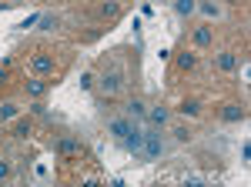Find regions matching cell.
Instances as JSON below:
<instances>
[{
	"label": "cell",
	"mask_w": 251,
	"mask_h": 187,
	"mask_svg": "<svg viewBox=\"0 0 251 187\" xmlns=\"http://www.w3.org/2000/svg\"><path fill=\"white\" fill-rule=\"evenodd\" d=\"M30 70H34L37 77H50L54 70H57V60H54L50 50H34V57H30Z\"/></svg>",
	"instance_id": "cell-4"
},
{
	"label": "cell",
	"mask_w": 251,
	"mask_h": 187,
	"mask_svg": "<svg viewBox=\"0 0 251 187\" xmlns=\"http://www.w3.org/2000/svg\"><path fill=\"white\" fill-rule=\"evenodd\" d=\"M131 124H134V120H131L127 114H121V117H111V120H107V134H111L117 144H121V140L127 137V131H131Z\"/></svg>",
	"instance_id": "cell-9"
},
{
	"label": "cell",
	"mask_w": 251,
	"mask_h": 187,
	"mask_svg": "<svg viewBox=\"0 0 251 187\" xmlns=\"http://www.w3.org/2000/svg\"><path fill=\"white\" fill-rule=\"evenodd\" d=\"M124 114H127V117H134V120H144V114H148V104H144L141 97H131V100L124 104Z\"/></svg>",
	"instance_id": "cell-15"
},
{
	"label": "cell",
	"mask_w": 251,
	"mask_h": 187,
	"mask_svg": "<svg viewBox=\"0 0 251 187\" xmlns=\"http://www.w3.org/2000/svg\"><path fill=\"white\" fill-rule=\"evenodd\" d=\"M174 10H177V17H191L198 10V0H174Z\"/></svg>",
	"instance_id": "cell-18"
},
{
	"label": "cell",
	"mask_w": 251,
	"mask_h": 187,
	"mask_svg": "<svg viewBox=\"0 0 251 187\" xmlns=\"http://www.w3.org/2000/svg\"><path fill=\"white\" fill-rule=\"evenodd\" d=\"M121 147L127 150V154H134L137 161H141V147H144V131L137 127V124H131V131H127V137L121 140Z\"/></svg>",
	"instance_id": "cell-7"
},
{
	"label": "cell",
	"mask_w": 251,
	"mask_h": 187,
	"mask_svg": "<svg viewBox=\"0 0 251 187\" xmlns=\"http://www.w3.org/2000/svg\"><path fill=\"white\" fill-rule=\"evenodd\" d=\"M214 114H218V120H225V124H241V120L248 117V107H245L241 100H221V104L214 107Z\"/></svg>",
	"instance_id": "cell-3"
},
{
	"label": "cell",
	"mask_w": 251,
	"mask_h": 187,
	"mask_svg": "<svg viewBox=\"0 0 251 187\" xmlns=\"http://www.w3.org/2000/svg\"><path fill=\"white\" fill-rule=\"evenodd\" d=\"M7 84H10V60L0 64V87H7Z\"/></svg>",
	"instance_id": "cell-22"
},
{
	"label": "cell",
	"mask_w": 251,
	"mask_h": 187,
	"mask_svg": "<svg viewBox=\"0 0 251 187\" xmlns=\"http://www.w3.org/2000/svg\"><path fill=\"white\" fill-rule=\"evenodd\" d=\"M47 91H50V80H47V77H37V74H34L30 80H24V94H27L30 100H40Z\"/></svg>",
	"instance_id": "cell-10"
},
{
	"label": "cell",
	"mask_w": 251,
	"mask_h": 187,
	"mask_svg": "<svg viewBox=\"0 0 251 187\" xmlns=\"http://www.w3.org/2000/svg\"><path fill=\"white\" fill-rule=\"evenodd\" d=\"M225 3H228V7H245L248 0H225Z\"/></svg>",
	"instance_id": "cell-26"
},
{
	"label": "cell",
	"mask_w": 251,
	"mask_h": 187,
	"mask_svg": "<svg viewBox=\"0 0 251 187\" xmlns=\"http://www.w3.org/2000/svg\"><path fill=\"white\" fill-rule=\"evenodd\" d=\"M191 44H194V47H201V50L214 47V27H211V23H198V27L191 30Z\"/></svg>",
	"instance_id": "cell-8"
},
{
	"label": "cell",
	"mask_w": 251,
	"mask_h": 187,
	"mask_svg": "<svg viewBox=\"0 0 251 187\" xmlns=\"http://www.w3.org/2000/svg\"><path fill=\"white\" fill-rule=\"evenodd\" d=\"M10 134H14V137H20V140H27V137L34 134V120H30V117H14Z\"/></svg>",
	"instance_id": "cell-14"
},
{
	"label": "cell",
	"mask_w": 251,
	"mask_h": 187,
	"mask_svg": "<svg viewBox=\"0 0 251 187\" xmlns=\"http://www.w3.org/2000/svg\"><path fill=\"white\" fill-rule=\"evenodd\" d=\"M171 117H174V111L168 107V104H151L148 114H144L148 127H168V124H171Z\"/></svg>",
	"instance_id": "cell-6"
},
{
	"label": "cell",
	"mask_w": 251,
	"mask_h": 187,
	"mask_svg": "<svg viewBox=\"0 0 251 187\" xmlns=\"http://www.w3.org/2000/svg\"><path fill=\"white\" fill-rule=\"evenodd\" d=\"M121 10H124L121 0H100V3H97V20H104V23H107V20H117Z\"/></svg>",
	"instance_id": "cell-13"
},
{
	"label": "cell",
	"mask_w": 251,
	"mask_h": 187,
	"mask_svg": "<svg viewBox=\"0 0 251 187\" xmlns=\"http://www.w3.org/2000/svg\"><path fill=\"white\" fill-rule=\"evenodd\" d=\"M77 84H80V91H94V87H97V74H94V70H87V74H80Z\"/></svg>",
	"instance_id": "cell-20"
},
{
	"label": "cell",
	"mask_w": 251,
	"mask_h": 187,
	"mask_svg": "<svg viewBox=\"0 0 251 187\" xmlns=\"http://www.w3.org/2000/svg\"><path fill=\"white\" fill-rule=\"evenodd\" d=\"M0 140H3V134H0Z\"/></svg>",
	"instance_id": "cell-27"
},
{
	"label": "cell",
	"mask_w": 251,
	"mask_h": 187,
	"mask_svg": "<svg viewBox=\"0 0 251 187\" xmlns=\"http://www.w3.org/2000/svg\"><path fill=\"white\" fill-rule=\"evenodd\" d=\"M194 67H198V54L188 50V47L177 50V57H174V70H177V74H191Z\"/></svg>",
	"instance_id": "cell-11"
},
{
	"label": "cell",
	"mask_w": 251,
	"mask_h": 187,
	"mask_svg": "<svg viewBox=\"0 0 251 187\" xmlns=\"http://www.w3.org/2000/svg\"><path fill=\"white\" fill-rule=\"evenodd\" d=\"M177 111L184 114V117H201L204 107H201V100H198V97H184V100L177 104Z\"/></svg>",
	"instance_id": "cell-16"
},
{
	"label": "cell",
	"mask_w": 251,
	"mask_h": 187,
	"mask_svg": "<svg viewBox=\"0 0 251 187\" xmlns=\"http://www.w3.org/2000/svg\"><path fill=\"white\" fill-rule=\"evenodd\" d=\"M57 23H60L57 17H50V14H47V17H40V30H47V34H50V30H54Z\"/></svg>",
	"instance_id": "cell-23"
},
{
	"label": "cell",
	"mask_w": 251,
	"mask_h": 187,
	"mask_svg": "<svg viewBox=\"0 0 251 187\" xmlns=\"http://www.w3.org/2000/svg\"><path fill=\"white\" fill-rule=\"evenodd\" d=\"M124 80H127V70H124V64H121V50H114L111 57H104V64H100L97 87L107 94V97H117L121 87H124Z\"/></svg>",
	"instance_id": "cell-1"
},
{
	"label": "cell",
	"mask_w": 251,
	"mask_h": 187,
	"mask_svg": "<svg viewBox=\"0 0 251 187\" xmlns=\"http://www.w3.org/2000/svg\"><path fill=\"white\" fill-rule=\"evenodd\" d=\"M171 137L177 140V144H191L194 134H191V127H188V124H174V127H171Z\"/></svg>",
	"instance_id": "cell-17"
},
{
	"label": "cell",
	"mask_w": 251,
	"mask_h": 187,
	"mask_svg": "<svg viewBox=\"0 0 251 187\" xmlns=\"http://www.w3.org/2000/svg\"><path fill=\"white\" fill-rule=\"evenodd\" d=\"M164 137H161V127H148L144 131V147H141V161H161L164 157Z\"/></svg>",
	"instance_id": "cell-2"
},
{
	"label": "cell",
	"mask_w": 251,
	"mask_h": 187,
	"mask_svg": "<svg viewBox=\"0 0 251 187\" xmlns=\"http://www.w3.org/2000/svg\"><path fill=\"white\" fill-rule=\"evenodd\" d=\"M198 10H201L204 17H218V14H221V7H218V0H198Z\"/></svg>",
	"instance_id": "cell-19"
},
{
	"label": "cell",
	"mask_w": 251,
	"mask_h": 187,
	"mask_svg": "<svg viewBox=\"0 0 251 187\" xmlns=\"http://www.w3.org/2000/svg\"><path fill=\"white\" fill-rule=\"evenodd\" d=\"M10 174H14L10 161H3V157H0V181H10Z\"/></svg>",
	"instance_id": "cell-24"
},
{
	"label": "cell",
	"mask_w": 251,
	"mask_h": 187,
	"mask_svg": "<svg viewBox=\"0 0 251 187\" xmlns=\"http://www.w3.org/2000/svg\"><path fill=\"white\" fill-rule=\"evenodd\" d=\"M54 147H57L60 161H80V157H84V147H80V140H74V137H67V134H60Z\"/></svg>",
	"instance_id": "cell-5"
},
{
	"label": "cell",
	"mask_w": 251,
	"mask_h": 187,
	"mask_svg": "<svg viewBox=\"0 0 251 187\" xmlns=\"http://www.w3.org/2000/svg\"><path fill=\"white\" fill-rule=\"evenodd\" d=\"M17 117V107L14 104H0V120H14Z\"/></svg>",
	"instance_id": "cell-21"
},
{
	"label": "cell",
	"mask_w": 251,
	"mask_h": 187,
	"mask_svg": "<svg viewBox=\"0 0 251 187\" xmlns=\"http://www.w3.org/2000/svg\"><path fill=\"white\" fill-rule=\"evenodd\" d=\"M241 161H245V164H248V161H251V144H248V140L241 144Z\"/></svg>",
	"instance_id": "cell-25"
},
{
	"label": "cell",
	"mask_w": 251,
	"mask_h": 187,
	"mask_svg": "<svg viewBox=\"0 0 251 187\" xmlns=\"http://www.w3.org/2000/svg\"><path fill=\"white\" fill-rule=\"evenodd\" d=\"M214 67H218L221 74H234V70H238V54H234V50H218V54H214Z\"/></svg>",
	"instance_id": "cell-12"
}]
</instances>
